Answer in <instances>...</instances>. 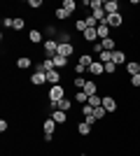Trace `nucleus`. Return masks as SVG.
<instances>
[{
    "label": "nucleus",
    "instance_id": "obj_20",
    "mask_svg": "<svg viewBox=\"0 0 140 156\" xmlns=\"http://www.w3.org/2000/svg\"><path fill=\"white\" fill-rule=\"evenodd\" d=\"M52 61H54V65H56V70H63V68L68 65V58H66V56H61V54L52 56Z\"/></svg>",
    "mask_w": 140,
    "mask_h": 156
},
{
    "label": "nucleus",
    "instance_id": "obj_19",
    "mask_svg": "<svg viewBox=\"0 0 140 156\" xmlns=\"http://www.w3.org/2000/svg\"><path fill=\"white\" fill-rule=\"evenodd\" d=\"M59 54L66 56V58H70V56L75 54V44H59Z\"/></svg>",
    "mask_w": 140,
    "mask_h": 156
},
{
    "label": "nucleus",
    "instance_id": "obj_1",
    "mask_svg": "<svg viewBox=\"0 0 140 156\" xmlns=\"http://www.w3.org/2000/svg\"><path fill=\"white\" fill-rule=\"evenodd\" d=\"M54 130H56V121H54L52 117L42 119V133H45V142H52V137H54Z\"/></svg>",
    "mask_w": 140,
    "mask_h": 156
},
{
    "label": "nucleus",
    "instance_id": "obj_34",
    "mask_svg": "<svg viewBox=\"0 0 140 156\" xmlns=\"http://www.w3.org/2000/svg\"><path fill=\"white\" fill-rule=\"evenodd\" d=\"M98 61H100V63H110V61H112V51H103L98 56Z\"/></svg>",
    "mask_w": 140,
    "mask_h": 156
},
{
    "label": "nucleus",
    "instance_id": "obj_39",
    "mask_svg": "<svg viewBox=\"0 0 140 156\" xmlns=\"http://www.w3.org/2000/svg\"><path fill=\"white\" fill-rule=\"evenodd\" d=\"M91 49H93L96 54H98V56L103 54V44H100V42H93V44H91Z\"/></svg>",
    "mask_w": 140,
    "mask_h": 156
},
{
    "label": "nucleus",
    "instance_id": "obj_35",
    "mask_svg": "<svg viewBox=\"0 0 140 156\" xmlns=\"http://www.w3.org/2000/svg\"><path fill=\"white\" fill-rule=\"evenodd\" d=\"M23 28H26V21L23 19H14V28L12 30H23Z\"/></svg>",
    "mask_w": 140,
    "mask_h": 156
},
{
    "label": "nucleus",
    "instance_id": "obj_9",
    "mask_svg": "<svg viewBox=\"0 0 140 156\" xmlns=\"http://www.w3.org/2000/svg\"><path fill=\"white\" fill-rule=\"evenodd\" d=\"M82 91L87 93V96H96V93H98V79H91V82L87 79V84H84Z\"/></svg>",
    "mask_w": 140,
    "mask_h": 156
},
{
    "label": "nucleus",
    "instance_id": "obj_25",
    "mask_svg": "<svg viewBox=\"0 0 140 156\" xmlns=\"http://www.w3.org/2000/svg\"><path fill=\"white\" fill-rule=\"evenodd\" d=\"M89 105H91V107H100V105H103V96H100V93L89 96Z\"/></svg>",
    "mask_w": 140,
    "mask_h": 156
},
{
    "label": "nucleus",
    "instance_id": "obj_14",
    "mask_svg": "<svg viewBox=\"0 0 140 156\" xmlns=\"http://www.w3.org/2000/svg\"><path fill=\"white\" fill-rule=\"evenodd\" d=\"M52 119L56 121V124L63 126V124L68 121V112H63V110H54V112H52Z\"/></svg>",
    "mask_w": 140,
    "mask_h": 156
},
{
    "label": "nucleus",
    "instance_id": "obj_29",
    "mask_svg": "<svg viewBox=\"0 0 140 156\" xmlns=\"http://www.w3.org/2000/svg\"><path fill=\"white\" fill-rule=\"evenodd\" d=\"M105 114H107V110H105V107H103V105H100V107H96V110H93V117L98 119V121H103V119H105Z\"/></svg>",
    "mask_w": 140,
    "mask_h": 156
},
{
    "label": "nucleus",
    "instance_id": "obj_4",
    "mask_svg": "<svg viewBox=\"0 0 140 156\" xmlns=\"http://www.w3.org/2000/svg\"><path fill=\"white\" fill-rule=\"evenodd\" d=\"M105 23H107L110 28H114V30H117V28H121V26H124V16H121L119 12H117V14H107Z\"/></svg>",
    "mask_w": 140,
    "mask_h": 156
},
{
    "label": "nucleus",
    "instance_id": "obj_40",
    "mask_svg": "<svg viewBox=\"0 0 140 156\" xmlns=\"http://www.w3.org/2000/svg\"><path fill=\"white\" fill-rule=\"evenodd\" d=\"M2 26H5V28H14V19L5 16V19H2Z\"/></svg>",
    "mask_w": 140,
    "mask_h": 156
},
{
    "label": "nucleus",
    "instance_id": "obj_26",
    "mask_svg": "<svg viewBox=\"0 0 140 156\" xmlns=\"http://www.w3.org/2000/svg\"><path fill=\"white\" fill-rule=\"evenodd\" d=\"M70 107H73V100H70V98H63V100H59V110L70 112Z\"/></svg>",
    "mask_w": 140,
    "mask_h": 156
},
{
    "label": "nucleus",
    "instance_id": "obj_18",
    "mask_svg": "<svg viewBox=\"0 0 140 156\" xmlns=\"http://www.w3.org/2000/svg\"><path fill=\"white\" fill-rule=\"evenodd\" d=\"M110 30H112V28L107 26L105 21H103V23H98V40H107V37H110Z\"/></svg>",
    "mask_w": 140,
    "mask_h": 156
},
{
    "label": "nucleus",
    "instance_id": "obj_6",
    "mask_svg": "<svg viewBox=\"0 0 140 156\" xmlns=\"http://www.w3.org/2000/svg\"><path fill=\"white\" fill-rule=\"evenodd\" d=\"M89 72H91L93 77L98 79L100 75H105V63H100V61H93V63L89 65Z\"/></svg>",
    "mask_w": 140,
    "mask_h": 156
},
{
    "label": "nucleus",
    "instance_id": "obj_11",
    "mask_svg": "<svg viewBox=\"0 0 140 156\" xmlns=\"http://www.w3.org/2000/svg\"><path fill=\"white\" fill-rule=\"evenodd\" d=\"M82 37H84V42H98V28H87L82 33Z\"/></svg>",
    "mask_w": 140,
    "mask_h": 156
},
{
    "label": "nucleus",
    "instance_id": "obj_13",
    "mask_svg": "<svg viewBox=\"0 0 140 156\" xmlns=\"http://www.w3.org/2000/svg\"><path fill=\"white\" fill-rule=\"evenodd\" d=\"M103 9H105V14H117L119 12V2L117 0H107V2H103Z\"/></svg>",
    "mask_w": 140,
    "mask_h": 156
},
{
    "label": "nucleus",
    "instance_id": "obj_3",
    "mask_svg": "<svg viewBox=\"0 0 140 156\" xmlns=\"http://www.w3.org/2000/svg\"><path fill=\"white\" fill-rule=\"evenodd\" d=\"M42 49H45V54L47 56H49V58H52V56H56V54H59V40H45V42H42Z\"/></svg>",
    "mask_w": 140,
    "mask_h": 156
},
{
    "label": "nucleus",
    "instance_id": "obj_28",
    "mask_svg": "<svg viewBox=\"0 0 140 156\" xmlns=\"http://www.w3.org/2000/svg\"><path fill=\"white\" fill-rule=\"evenodd\" d=\"M80 110H82V117L87 119V117H93V110H96V107H91V105L87 103V105H82Z\"/></svg>",
    "mask_w": 140,
    "mask_h": 156
},
{
    "label": "nucleus",
    "instance_id": "obj_24",
    "mask_svg": "<svg viewBox=\"0 0 140 156\" xmlns=\"http://www.w3.org/2000/svg\"><path fill=\"white\" fill-rule=\"evenodd\" d=\"M61 7H63L68 14H73L75 9H77V2H75V0H63V2H61Z\"/></svg>",
    "mask_w": 140,
    "mask_h": 156
},
{
    "label": "nucleus",
    "instance_id": "obj_32",
    "mask_svg": "<svg viewBox=\"0 0 140 156\" xmlns=\"http://www.w3.org/2000/svg\"><path fill=\"white\" fill-rule=\"evenodd\" d=\"M54 14H56V19H59V21H66L68 16H70V14H68L63 7H56V12H54Z\"/></svg>",
    "mask_w": 140,
    "mask_h": 156
},
{
    "label": "nucleus",
    "instance_id": "obj_41",
    "mask_svg": "<svg viewBox=\"0 0 140 156\" xmlns=\"http://www.w3.org/2000/svg\"><path fill=\"white\" fill-rule=\"evenodd\" d=\"M7 128H9V124H7L5 119H0V130H2V133H5V130H7Z\"/></svg>",
    "mask_w": 140,
    "mask_h": 156
},
{
    "label": "nucleus",
    "instance_id": "obj_33",
    "mask_svg": "<svg viewBox=\"0 0 140 156\" xmlns=\"http://www.w3.org/2000/svg\"><path fill=\"white\" fill-rule=\"evenodd\" d=\"M26 5L31 7V9H40V7H45V2H42V0H28Z\"/></svg>",
    "mask_w": 140,
    "mask_h": 156
},
{
    "label": "nucleus",
    "instance_id": "obj_15",
    "mask_svg": "<svg viewBox=\"0 0 140 156\" xmlns=\"http://www.w3.org/2000/svg\"><path fill=\"white\" fill-rule=\"evenodd\" d=\"M91 128H93V126L87 124V121H77V133H80V135L89 137V135H91Z\"/></svg>",
    "mask_w": 140,
    "mask_h": 156
},
{
    "label": "nucleus",
    "instance_id": "obj_38",
    "mask_svg": "<svg viewBox=\"0 0 140 156\" xmlns=\"http://www.w3.org/2000/svg\"><path fill=\"white\" fill-rule=\"evenodd\" d=\"M131 86H133V89H140V75H133V77H131Z\"/></svg>",
    "mask_w": 140,
    "mask_h": 156
},
{
    "label": "nucleus",
    "instance_id": "obj_17",
    "mask_svg": "<svg viewBox=\"0 0 140 156\" xmlns=\"http://www.w3.org/2000/svg\"><path fill=\"white\" fill-rule=\"evenodd\" d=\"M100 44H103V51H117V40H114V37L100 40Z\"/></svg>",
    "mask_w": 140,
    "mask_h": 156
},
{
    "label": "nucleus",
    "instance_id": "obj_16",
    "mask_svg": "<svg viewBox=\"0 0 140 156\" xmlns=\"http://www.w3.org/2000/svg\"><path fill=\"white\" fill-rule=\"evenodd\" d=\"M124 68H126V72L131 77H133V75H140V61H128Z\"/></svg>",
    "mask_w": 140,
    "mask_h": 156
},
{
    "label": "nucleus",
    "instance_id": "obj_23",
    "mask_svg": "<svg viewBox=\"0 0 140 156\" xmlns=\"http://www.w3.org/2000/svg\"><path fill=\"white\" fill-rule=\"evenodd\" d=\"M73 100H75L77 105H80V107H82V105H87V103H89V96H87L84 91H77V93H75V98H73Z\"/></svg>",
    "mask_w": 140,
    "mask_h": 156
},
{
    "label": "nucleus",
    "instance_id": "obj_22",
    "mask_svg": "<svg viewBox=\"0 0 140 156\" xmlns=\"http://www.w3.org/2000/svg\"><path fill=\"white\" fill-rule=\"evenodd\" d=\"M31 65H33V61L28 58V56H21V58L16 61V68H19V70H28Z\"/></svg>",
    "mask_w": 140,
    "mask_h": 156
},
{
    "label": "nucleus",
    "instance_id": "obj_30",
    "mask_svg": "<svg viewBox=\"0 0 140 156\" xmlns=\"http://www.w3.org/2000/svg\"><path fill=\"white\" fill-rule=\"evenodd\" d=\"M87 19H77V21H75V30H77V33H84V30H87Z\"/></svg>",
    "mask_w": 140,
    "mask_h": 156
},
{
    "label": "nucleus",
    "instance_id": "obj_27",
    "mask_svg": "<svg viewBox=\"0 0 140 156\" xmlns=\"http://www.w3.org/2000/svg\"><path fill=\"white\" fill-rule=\"evenodd\" d=\"M80 65H84V68H89V65L93 63V58H91V54H82L80 56V61H77Z\"/></svg>",
    "mask_w": 140,
    "mask_h": 156
},
{
    "label": "nucleus",
    "instance_id": "obj_36",
    "mask_svg": "<svg viewBox=\"0 0 140 156\" xmlns=\"http://www.w3.org/2000/svg\"><path fill=\"white\" fill-rule=\"evenodd\" d=\"M84 72H89V68H84V65H80V63H75V75H77V77H82Z\"/></svg>",
    "mask_w": 140,
    "mask_h": 156
},
{
    "label": "nucleus",
    "instance_id": "obj_37",
    "mask_svg": "<svg viewBox=\"0 0 140 156\" xmlns=\"http://www.w3.org/2000/svg\"><path fill=\"white\" fill-rule=\"evenodd\" d=\"M73 84L77 86V91H82V89H84V84H87V79H84V77H75Z\"/></svg>",
    "mask_w": 140,
    "mask_h": 156
},
{
    "label": "nucleus",
    "instance_id": "obj_5",
    "mask_svg": "<svg viewBox=\"0 0 140 156\" xmlns=\"http://www.w3.org/2000/svg\"><path fill=\"white\" fill-rule=\"evenodd\" d=\"M31 84H33V86H45L47 84V72L35 70L33 75H31Z\"/></svg>",
    "mask_w": 140,
    "mask_h": 156
},
{
    "label": "nucleus",
    "instance_id": "obj_10",
    "mask_svg": "<svg viewBox=\"0 0 140 156\" xmlns=\"http://www.w3.org/2000/svg\"><path fill=\"white\" fill-rule=\"evenodd\" d=\"M103 107H105L107 112H117V98H112V96H103Z\"/></svg>",
    "mask_w": 140,
    "mask_h": 156
},
{
    "label": "nucleus",
    "instance_id": "obj_42",
    "mask_svg": "<svg viewBox=\"0 0 140 156\" xmlns=\"http://www.w3.org/2000/svg\"><path fill=\"white\" fill-rule=\"evenodd\" d=\"M45 30H47V35H56V28H54V26H49V23H47V28H45Z\"/></svg>",
    "mask_w": 140,
    "mask_h": 156
},
{
    "label": "nucleus",
    "instance_id": "obj_12",
    "mask_svg": "<svg viewBox=\"0 0 140 156\" xmlns=\"http://www.w3.org/2000/svg\"><path fill=\"white\" fill-rule=\"evenodd\" d=\"M112 63L117 65H126V51H121V49H117V51H112Z\"/></svg>",
    "mask_w": 140,
    "mask_h": 156
},
{
    "label": "nucleus",
    "instance_id": "obj_2",
    "mask_svg": "<svg viewBox=\"0 0 140 156\" xmlns=\"http://www.w3.org/2000/svg\"><path fill=\"white\" fill-rule=\"evenodd\" d=\"M47 98H49V100H54V103L63 100V98H66V89H63V84H54V86H49Z\"/></svg>",
    "mask_w": 140,
    "mask_h": 156
},
{
    "label": "nucleus",
    "instance_id": "obj_7",
    "mask_svg": "<svg viewBox=\"0 0 140 156\" xmlns=\"http://www.w3.org/2000/svg\"><path fill=\"white\" fill-rule=\"evenodd\" d=\"M38 70L40 72H52V70H56V65H54V61L47 56V58H42L40 63H38Z\"/></svg>",
    "mask_w": 140,
    "mask_h": 156
},
{
    "label": "nucleus",
    "instance_id": "obj_8",
    "mask_svg": "<svg viewBox=\"0 0 140 156\" xmlns=\"http://www.w3.org/2000/svg\"><path fill=\"white\" fill-rule=\"evenodd\" d=\"M28 42H31V44H40V42H45V40H42V30L31 28V30H28Z\"/></svg>",
    "mask_w": 140,
    "mask_h": 156
},
{
    "label": "nucleus",
    "instance_id": "obj_31",
    "mask_svg": "<svg viewBox=\"0 0 140 156\" xmlns=\"http://www.w3.org/2000/svg\"><path fill=\"white\" fill-rule=\"evenodd\" d=\"M105 75L114 77V75H117V63H112V61H110V63H105Z\"/></svg>",
    "mask_w": 140,
    "mask_h": 156
},
{
    "label": "nucleus",
    "instance_id": "obj_21",
    "mask_svg": "<svg viewBox=\"0 0 140 156\" xmlns=\"http://www.w3.org/2000/svg\"><path fill=\"white\" fill-rule=\"evenodd\" d=\"M47 82H49V84H59L61 82V70H52V72H47Z\"/></svg>",
    "mask_w": 140,
    "mask_h": 156
}]
</instances>
